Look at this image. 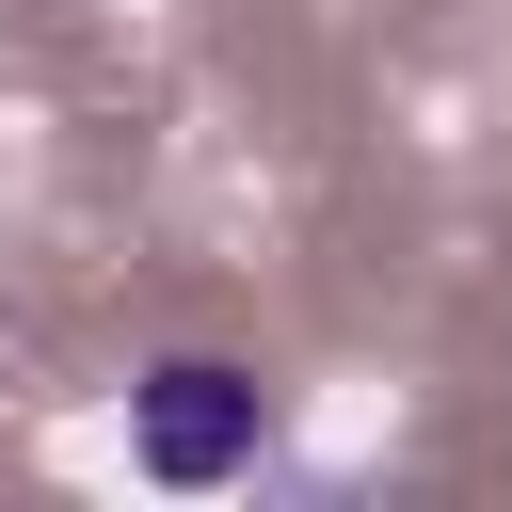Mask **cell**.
<instances>
[{"mask_svg":"<svg viewBox=\"0 0 512 512\" xmlns=\"http://www.w3.org/2000/svg\"><path fill=\"white\" fill-rule=\"evenodd\" d=\"M256 448H272V384L240 352H160L128 384V464L160 496H224V480H256Z\"/></svg>","mask_w":512,"mask_h":512,"instance_id":"obj_1","label":"cell"}]
</instances>
